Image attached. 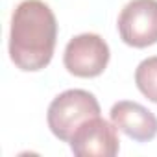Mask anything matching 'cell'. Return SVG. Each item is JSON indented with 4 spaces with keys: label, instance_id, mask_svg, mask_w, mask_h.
Wrapping results in <instances>:
<instances>
[{
    "label": "cell",
    "instance_id": "obj_1",
    "mask_svg": "<svg viewBox=\"0 0 157 157\" xmlns=\"http://www.w3.org/2000/svg\"><path fill=\"white\" fill-rule=\"evenodd\" d=\"M57 41V21L43 0H24L11 15L10 57L17 68L37 72L48 67Z\"/></svg>",
    "mask_w": 157,
    "mask_h": 157
},
{
    "label": "cell",
    "instance_id": "obj_2",
    "mask_svg": "<svg viewBox=\"0 0 157 157\" xmlns=\"http://www.w3.org/2000/svg\"><path fill=\"white\" fill-rule=\"evenodd\" d=\"M100 113V104L93 93L83 89H68L52 100L48 105L46 122L54 137L68 142L74 131L85 120L98 117Z\"/></svg>",
    "mask_w": 157,
    "mask_h": 157
},
{
    "label": "cell",
    "instance_id": "obj_3",
    "mask_svg": "<svg viewBox=\"0 0 157 157\" xmlns=\"http://www.w3.org/2000/svg\"><path fill=\"white\" fill-rule=\"evenodd\" d=\"M109 57V46L98 33H82L68 41L63 63L72 76L96 78L105 70Z\"/></svg>",
    "mask_w": 157,
    "mask_h": 157
},
{
    "label": "cell",
    "instance_id": "obj_4",
    "mask_svg": "<svg viewBox=\"0 0 157 157\" xmlns=\"http://www.w3.org/2000/svg\"><path fill=\"white\" fill-rule=\"evenodd\" d=\"M120 39L133 48L157 43V0H131L118 15Z\"/></svg>",
    "mask_w": 157,
    "mask_h": 157
},
{
    "label": "cell",
    "instance_id": "obj_5",
    "mask_svg": "<svg viewBox=\"0 0 157 157\" xmlns=\"http://www.w3.org/2000/svg\"><path fill=\"white\" fill-rule=\"evenodd\" d=\"M68 144L78 157H115L120 150L117 126L100 115L85 120L74 131Z\"/></svg>",
    "mask_w": 157,
    "mask_h": 157
},
{
    "label": "cell",
    "instance_id": "obj_6",
    "mask_svg": "<svg viewBox=\"0 0 157 157\" xmlns=\"http://www.w3.org/2000/svg\"><path fill=\"white\" fill-rule=\"evenodd\" d=\"M109 117L117 129H120L137 142H148L157 135V117L137 102H117L111 107Z\"/></svg>",
    "mask_w": 157,
    "mask_h": 157
},
{
    "label": "cell",
    "instance_id": "obj_7",
    "mask_svg": "<svg viewBox=\"0 0 157 157\" xmlns=\"http://www.w3.org/2000/svg\"><path fill=\"white\" fill-rule=\"evenodd\" d=\"M137 89L153 104H157V56H151L139 63L135 70Z\"/></svg>",
    "mask_w": 157,
    "mask_h": 157
}]
</instances>
